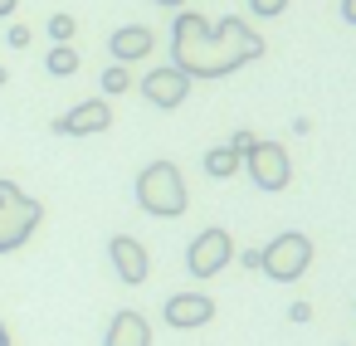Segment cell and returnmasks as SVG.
<instances>
[{
  "mask_svg": "<svg viewBox=\"0 0 356 346\" xmlns=\"http://www.w3.org/2000/svg\"><path fill=\"white\" fill-rule=\"evenodd\" d=\"M264 35L249 30L239 15H225V20H205L195 10H181L176 25H171V64L191 79H229L234 69L264 59Z\"/></svg>",
  "mask_w": 356,
  "mask_h": 346,
  "instance_id": "cell-1",
  "label": "cell"
},
{
  "mask_svg": "<svg viewBox=\"0 0 356 346\" xmlns=\"http://www.w3.org/2000/svg\"><path fill=\"white\" fill-rule=\"evenodd\" d=\"M137 205L152 215V220H181L186 205H191V190H186V176L176 161H152L142 166L137 176Z\"/></svg>",
  "mask_w": 356,
  "mask_h": 346,
  "instance_id": "cell-2",
  "label": "cell"
},
{
  "mask_svg": "<svg viewBox=\"0 0 356 346\" xmlns=\"http://www.w3.org/2000/svg\"><path fill=\"white\" fill-rule=\"evenodd\" d=\"M40 220H44V205L40 200H30L10 181H0V254H15L40 229Z\"/></svg>",
  "mask_w": 356,
  "mask_h": 346,
  "instance_id": "cell-3",
  "label": "cell"
},
{
  "mask_svg": "<svg viewBox=\"0 0 356 346\" xmlns=\"http://www.w3.org/2000/svg\"><path fill=\"white\" fill-rule=\"evenodd\" d=\"M259 254H264L259 268H264L273 283H298V278L307 273V263H312V239L298 234V229H283V234H273Z\"/></svg>",
  "mask_w": 356,
  "mask_h": 346,
  "instance_id": "cell-4",
  "label": "cell"
},
{
  "mask_svg": "<svg viewBox=\"0 0 356 346\" xmlns=\"http://www.w3.org/2000/svg\"><path fill=\"white\" fill-rule=\"evenodd\" d=\"M239 161H244L239 171H249V181L259 190H288V181H293V161H288V147L283 142H264L259 137Z\"/></svg>",
  "mask_w": 356,
  "mask_h": 346,
  "instance_id": "cell-5",
  "label": "cell"
},
{
  "mask_svg": "<svg viewBox=\"0 0 356 346\" xmlns=\"http://www.w3.org/2000/svg\"><path fill=\"white\" fill-rule=\"evenodd\" d=\"M229 258H234V239H229V229H220V224L200 229V234L191 239V249H186L191 278H215V273H225Z\"/></svg>",
  "mask_w": 356,
  "mask_h": 346,
  "instance_id": "cell-6",
  "label": "cell"
},
{
  "mask_svg": "<svg viewBox=\"0 0 356 346\" xmlns=\"http://www.w3.org/2000/svg\"><path fill=\"white\" fill-rule=\"evenodd\" d=\"M191 74H181L176 64H161V69H152L147 79H142V98L152 103V108H161V113H171V108H181L186 103V93H191Z\"/></svg>",
  "mask_w": 356,
  "mask_h": 346,
  "instance_id": "cell-7",
  "label": "cell"
},
{
  "mask_svg": "<svg viewBox=\"0 0 356 346\" xmlns=\"http://www.w3.org/2000/svg\"><path fill=\"white\" fill-rule=\"evenodd\" d=\"M108 254H113V268H118V278L122 283H147L152 278V254H147V244L142 239H132V234H113V244H108Z\"/></svg>",
  "mask_w": 356,
  "mask_h": 346,
  "instance_id": "cell-8",
  "label": "cell"
},
{
  "mask_svg": "<svg viewBox=\"0 0 356 346\" xmlns=\"http://www.w3.org/2000/svg\"><path fill=\"white\" fill-rule=\"evenodd\" d=\"M108 127H113V108H108L103 98H88V103H79L74 113L54 117V132H59V137H88V132H108Z\"/></svg>",
  "mask_w": 356,
  "mask_h": 346,
  "instance_id": "cell-9",
  "label": "cell"
},
{
  "mask_svg": "<svg viewBox=\"0 0 356 346\" xmlns=\"http://www.w3.org/2000/svg\"><path fill=\"white\" fill-rule=\"evenodd\" d=\"M161 312H166V327H176V331H195V327H205V322L215 317V302H210L205 293H171Z\"/></svg>",
  "mask_w": 356,
  "mask_h": 346,
  "instance_id": "cell-10",
  "label": "cell"
},
{
  "mask_svg": "<svg viewBox=\"0 0 356 346\" xmlns=\"http://www.w3.org/2000/svg\"><path fill=\"white\" fill-rule=\"evenodd\" d=\"M103 346H152V327H147V317L132 312V307H122V312L108 322Z\"/></svg>",
  "mask_w": 356,
  "mask_h": 346,
  "instance_id": "cell-11",
  "label": "cell"
},
{
  "mask_svg": "<svg viewBox=\"0 0 356 346\" xmlns=\"http://www.w3.org/2000/svg\"><path fill=\"white\" fill-rule=\"evenodd\" d=\"M152 49H156V40H152L147 25H122V30L113 35V59H118V64H137V59H147Z\"/></svg>",
  "mask_w": 356,
  "mask_h": 346,
  "instance_id": "cell-12",
  "label": "cell"
},
{
  "mask_svg": "<svg viewBox=\"0 0 356 346\" xmlns=\"http://www.w3.org/2000/svg\"><path fill=\"white\" fill-rule=\"evenodd\" d=\"M239 166H244V161H239L234 147H210V151H205V176H210V181H229V176H239Z\"/></svg>",
  "mask_w": 356,
  "mask_h": 346,
  "instance_id": "cell-13",
  "label": "cell"
},
{
  "mask_svg": "<svg viewBox=\"0 0 356 346\" xmlns=\"http://www.w3.org/2000/svg\"><path fill=\"white\" fill-rule=\"evenodd\" d=\"M44 69H49L54 79L79 74V49H74V44H54V49H49V59H44Z\"/></svg>",
  "mask_w": 356,
  "mask_h": 346,
  "instance_id": "cell-14",
  "label": "cell"
},
{
  "mask_svg": "<svg viewBox=\"0 0 356 346\" xmlns=\"http://www.w3.org/2000/svg\"><path fill=\"white\" fill-rule=\"evenodd\" d=\"M127 88H132V69H127V64H113V69L103 74V93L118 98V93H127Z\"/></svg>",
  "mask_w": 356,
  "mask_h": 346,
  "instance_id": "cell-15",
  "label": "cell"
},
{
  "mask_svg": "<svg viewBox=\"0 0 356 346\" xmlns=\"http://www.w3.org/2000/svg\"><path fill=\"white\" fill-rule=\"evenodd\" d=\"M74 30H79V20H74V15H49V35H54V44H69V40H74Z\"/></svg>",
  "mask_w": 356,
  "mask_h": 346,
  "instance_id": "cell-16",
  "label": "cell"
},
{
  "mask_svg": "<svg viewBox=\"0 0 356 346\" xmlns=\"http://www.w3.org/2000/svg\"><path fill=\"white\" fill-rule=\"evenodd\" d=\"M249 10H254L259 20H273V15H283V10H288V0H249Z\"/></svg>",
  "mask_w": 356,
  "mask_h": 346,
  "instance_id": "cell-17",
  "label": "cell"
},
{
  "mask_svg": "<svg viewBox=\"0 0 356 346\" xmlns=\"http://www.w3.org/2000/svg\"><path fill=\"white\" fill-rule=\"evenodd\" d=\"M254 142H259V137H254V132H249V127H239V132H234V137H229V147H234V151H239V156H244V151H249V147H254Z\"/></svg>",
  "mask_w": 356,
  "mask_h": 346,
  "instance_id": "cell-18",
  "label": "cell"
},
{
  "mask_svg": "<svg viewBox=\"0 0 356 346\" xmlns=\"http://www.w3.org/2000/svg\"><path fill=\"white\" fill-rule=\"evenodd\" d=\"M6 44H10V49H25V44H30V30H25V25H10Z\"/></svg>",
  "mask_w": 356,
  "mask_h": 346,
  "instance_id": "cell-19",
  "label": "cell"
},
{
  "mask_svg": "<svg viewBox=\"0 0 356 346\" xmlns=\"http://www.w3.org/2000/svg\"><path fill=\"white\" fill-rule=\"evenodd\" d=\"M288 322H298V327L312 322V302H293V307H288Z\"/></svg>",
  "mask_w": 356,
  "mask_h": 346,
  "instance_id": "cell-20",
  "label": "cell"
},
{
  "mask_svg": "<svg viewBox=\"0 0 356 346\" xmlns=\"http://www.w3.org/2000/svg\"><path fill=\"white\" fill-rule=\"evenodd\" d=\"M234 258H239L244 268H259V263H264V254H259V249H244V254H234Z\"/></svg>",
  "mask_w": 356,
  "mask_h": 346,
  "instance_id": "cell-21",
  "label": "cell"
},
{
  "mask_svg": "<svg viewBox=\"0 0 356 346\" xmlns=\"http://www.w3.org/2000/svg\"><path fill=\"white\" fill-rule=\"evenodd\" d=\"M341 20H346V25H356V0H341Z\"/></svg>",
  "mask_w": 356,
  "mask_h": 346,
  "instance_id": "cell-22",
  "label": "cell"
},
{
  "mask_svg": "<svg viewBox=\"0 0 356 346\" xmlns=\"http://www.w3.org/2000/svg\"><path fill=\"white\" fill-rule=\"evenodd\" d=\"M6 15H15V0H0V20H6Z\"/></svg>",
  "mask_w": 356,
  "mask_h": 346,
  "instance_id": "cell-23",
  "label": "cell"
},
{
  "mask_svg": "<svg viewBox=\"0 0 356 346\" xmlns=\"http://www.w3.org/2000/svg\"><path fill=\"white\" fill-rule=\"evenodd\" d=\"M152 6H166V10H176V6H186V0H152Z\"/></svg>",
  "mask_w": 356,
  "mask_h": 346,
  "instance_id": "cell-24",
  "label": "cell"
},
{
  "mask_svg": "<svg viewBox=\"0 0 356 346\" xmlns=\"http://www.w3.org/2000/svg\"><path fill=\"white\" fill-rule=\"evenodd\" d=\"M0 346H10V331H6V322H0Z\"/></svg>",
  "mask_w": 356,
  "mask_h": 346,
  "instance_id": "cell-25",
  "label": "cell"
},
{
  "mask_svg": "<svg viewBox=\"0 0 356 346\" xmlns=\"http://www.w3.org/2000/svg\"><path fill=\"white\" fill-rule=\"evenodd\" d=\"M6 79H10V74H6V69H0V88H6Z\"/></svg>",
  "mask_w": 356,
  "mask_h": 346,
  "instance_id": "cell-26",
  "label": "cell"
},
{
  "mask_svg": "<svg viewBox=\"0 0 356 346\" xmlns=\"http://www.w3.org/2000/svg\"><path fill=\"white\" fill-rule=\"evenodd\" d=\"M341 346H346V341H341Z\"/></svg>",
  "mask_w": 356,
  "mask_h": 346,
  "instance_id": "cell-27",
  "label": "cell"
},
{
  "mask_svg": "<svg viewBox=\"0 0 356 346\" xmlns=\"http://www.w3.org/2000/svg\"><path fill=\"white\" fill-rule=\"evenodd\" d=\"M351 307H356V302H351Z\"/></svg>",
  "mask_w": 356,
  "mask_h": 346,
  "instance_id": "cell-28",
  "label": "cell"
}]
</instances>
